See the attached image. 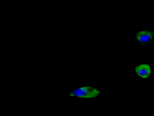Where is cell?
Wrapping results in <instances>:
<instances>
[{"instance_id":"obj_1","label":"cell","mask_w":154,"mask_h":116,"mask_svg":"<svg viewBox=\"0 0 154 116\" xmlns=\"http://www.w3.org/2000/svg\"><path fill=\"white\" fill-rule=\"evenodd\" d=\"M100 90L92 87L84 86L79 88L70 92L68 95L71 97L89 99L97 96Z\"/></svg>"},{"instance_id":"obj_2","label":"cell","mask_w":154,"mask_h":116,"mask_svg":"<svg viewBox=\"0 0 154 116\" xmlns=\"http://www.w3.org/2000/svg\"><path fill=\"white\" fill-rule=\"evenodd\" d=\"M136 36L142 44L146 45L152 39L153 33L149 31H141L137 33Z\"/></svg>"},{"instance_id":"obj_3","label":"cell","mask_w":154,"mask_h":116,"mask_svg":"<svg viewBox=\"0 0 154 116\" xmlns=\"http://www.w3.org/2000/svg\"><path fill=\"white\" fill-rule=\"evenodd\" d=\"M135 69L137 75L143 78L148 77L151 73L150 66L146 64L139 65L135 68Z\"/></svg>"}]
</instances>
